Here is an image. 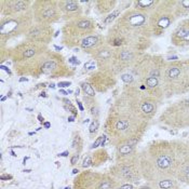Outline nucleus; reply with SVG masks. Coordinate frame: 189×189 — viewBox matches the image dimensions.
I'll use <instances>...</instances> for the list:
<instances>
[{
    "mask_svg": "<svg viewBox=\"0 0 189 189\" xmlns=\"http://www.w3.org/2000/svg\"><path fill=\"white\" fill-rule=\"evenodd\" d=\"M94 22L88 18H78L66 23L63 27V42L68 48L79 47L80 42L86 37L94 32Z\"/></svg>",
    "mask_w": 189,
    "mask_h": 189,
    "instance_id": "f257e3e1",
    "label": "nucleus"
},
{
    "mask_svg": "<svg viewBox=\"0 0 189 189\" xmlns=\"http://www.w3.org/2000/svg\"><path fill=\"white\" fill-rule=\"evenodd\" d=\"M32 9L23 14L2 18L0 23V36L2 43L5 40L18 37L22 34H27L30 27L34 25Z\"/></svg>",
    "mask_w": 189,
    "mask_h": 189,
    "instance_id": "f03ea898",
    "label": "nucleus"
},
{
    "mask_svg": "<svg viewBox=\"0 0 189 189\" xmlns=\"http://www.w3.org/2000/svg\"><path fill=\"white\" fill-rule=\"evenodd\" d=\"M32 14L35 24L49 25L61 18L59 2L54 0H37L32 2Z\"/></svg>",
    "mask_w": 189,
    "mask_h": 189,
    "instance_id": "7ed1b4c3",
    "label": "nucleus"
},
{
    "mask_svg": "<svg viewBox=\"0 0 189 189\" xmlns=\"http://www.w3.org/2000/svg\"><path fill=\"white\" fill-rule=\"evenodd\" d=\"M0 3L2 18L23 14L32 10V2L28 0H2Z\"/></svg>",
    "mask_w": 189,
    "mask_h": 189,
    "instance_id": "20e7f679",
    "label": "nucleus"
},
{
    "mask_svg": "<svg viewBox=\"0 0 189 189\" xmlns=\"http://www.w3.org/2000/svg\"><path fill=\"white\" fill-rule=\"evenodd\" d=\"M52 37H53L52 26L42 25V24H34L26 34L27 41L45 45L51 42Z\"/></svg>",
    "mask_w": 189,
    "mask_h": 189,
    "instance_id": "39448f33",
    "label": "nucleus"
},
{
    "mask_svg": "<svg viewBox=\"0 0 189 189\" xmlns=\"http://www.w3.org/2000/svg\"><path fill=\"white\" fill-rule=\"evenodd\" d=\"M88 82L93 86L95 92H106L109 90L111 86L115 84L113 76L111 72H105V70H99L97 72H93L88 79Z\"/></svg>",
    "mask_w": 189,
    "mask_h": 189,
    "instance_id": "423d86ee",
    "label": "nucleus"
},
{
    "mask_svg": "<svg viewBox=\"0 0 189 189\" xmlns=\"http://www.w3.org/2000/svg\"><path fill=\"white\" fill-rule=\"evenodd\" d=\"M59 9L61 12V18L65 21H72L82 16V7L79 1L75 0H59Z\"/></svg>",
    "mask_w": 189,
    "mask_h": 189,
    "instance_id": "0eeeda50",
    "label": "nucleus"
},
{
    "mask_svg": "<svg viewBox=\"0 0 189 189\" xmlns=\"http://www.w3.org/2000/svg\"><path fill=\"white\" fill-rule=\"evenodd\" d=\"M106 45V38L99 34H92L90 36L86 37L83 40L80 42L79 48L84 50L89 53H93L94 51L99 49L101 47Z\"/></svg>",
    "mask_w": 189,
    "mask_h": 189,
    "instance_id": "6e6552de",
    "label": "nucleus"
},
{
    "mask_svg": "<svg viewBox=\"0 0 189 189\" xmlns=\"http://www.w3.org/2000/svg\"><path fill=\"white\" fill-rule=\"evenodd\" d=\"M101 174L94 172L88 171L83 174H80L78 178L75 180V188L76 189H92L96 183L102 178Z\"/></svg>",
    "mask_w": 189,
    "mask_h": 189,
    "instance_id": "1a4fd4ad",
    "label": "nucleus"
},
{
    "mask_svg": "<svg viewBox=\"0 0 189 189\" xmlns=\"http://www.w3.org/2000/svg\"><path fill=\"white\" fill-rule=\"evenodd\" d=\"M116 187H117V184H116V180L111 177V174L110 175L104 174L102 178L96 183V185L92 189H115Z\"/></svg>",
    "mask_w": 189,
    "mask_h": 189,
    "instance_id": "9d476101",
    "label": "nucleus"
},
{
    "mask_svg": "<svg viewBox=\"0 0 189 189\" xmlns=\"http://www.w3.org/2000/svg\"><path fill=\"white\" fill-rule=\"evenodd\" d=\"M116 1H111V0H101V1H96V9L99 10L101 14L111 13L113 10V7L116 5Z\"/></svg>",
    "mask_w": 189,
    "mask_h": 189,
    "instance_id": "9b49d317",
    "label": "nucleus"
},
{
    "mask_svg": "<svg viewBox=\"0 0 189 189\" xmlns=\"http://www.w3.org/2000/svg\"><path fill=\"white\" fill-rule=\"evenodd\" d=\"M172 162H173V160H172V157L170 155H160L156 160V164L159 169L165 170V169H169L171 167Z\"/></svg>",
    "mask_w": 189,
    "mask_h": 189,
    "instance_id": "f8f14e48",
    "label": "nucleus"
},
{
    "mask_svg": "<svg viewBox=\"0 0 189 189\" xmlns=\"http://www.w3.org/2000/svg\"><path fill=\"white\" fill-rule=\"evenodd\" d=\"M80 89L83 91V93L86 96H90V97H95V90L93 89V86H91L88 81H82L80 83Z\"/></svg>",
    "mask_w": 189,
    "mask_h": 189,
    "instance_id": "ddd939ff",
    "label": "nucleus"
},
{
    "mask_svg": "<svg viewBox=\"0 0 189 189\" xmlns=\"http://www.w3.org/2000/svg\"><path fill=\"white\" fill-rule=\"evenodd\" d=\"M145 22V16L142 14H134L129 18V24L132 26H140Z\"/></svg>",
    "mask_w": 189,
    "mask_h": 189,
    "instance_id": "4468645a",
    "label": "nucleus"
},
{
    "mask_svg": "<svg viewBox=\"0 0 189 189\" xmlns=\"http://www.w3.org/2000/svg\"><path fill=\"white\" fill-rule=\"evenodd\" d=\"M120 14V10H113L111 13L107 14V16H105L103 20V23L105 25H110L111 23L117 18V16Z\"/></svg>",
    "mask_w": 189,
    "mask_h": 189,
    "instance_id": "2eb2a0df",
    "label": "nucleus"
},
{
    "mask_svg": "<svg viewBox=\"0 0 189 189\" xmlns=\"http://www.w3.org/2000/svg\"><path fill=\"white\" fill-rule=\"evenodd\" d=\"M155 109V105L151 103H144L142 104V111L145 113V115H149Z\"/></svg>",
    "mask_w": 189,
    "mask_h": 189,
    "instance_id": "dca6fc26",
    "label": "nucleus"
},
{
    "mask_svg": "<svg viewBox=\"0 0 189 189\" xmlns=\"http://www.w3.org/2000/svg\"><path fill=\"white\" fill-rule=\"evenodd\" d=\"M159 84V81H158V78L156 77H148L147 79H146V86L150 88V89H153V88H156V86Z\"/></svg>",
    "mask_w": 189,
    "mask_h": 189,
    "instance_id": "f3484780",
    "label": "nucleus"
},
{
    "mask_svg": "<svg viewBox=\"0 0 189 189\" xmlns=\"http://www.w3.org/2000/svg\"><path fill=\"white\" fill-rule=\"evenodd\" d=\"M180 75V67H172L167 72V76L170 79H175Z\"/></svg>",
    "mask_w": 189,
    "mask_h": 189,
    "instance_id": "a211bd4d",
    "label": "nucleus"
},
{
    "mask_svg": "<svg viewBox=\"0 0 189 189\" xmlns=\"http://www.w3.org/2000/svg\"><path fill=\"white\" fill-rule=\"evenodd\" d=\"M99 119H97V118H94V119H93V121L91 122L90 128H89V132H90V134H94V133H96V131L99 130Z\"/></svg>",
    "mask_w": 189,
    "mask_h": 189,
    "instance_id": "6ab92c4d",
    "label": "nucleus"
},
{
    "mask_svg": "<svg viewBox=\"0 0 189 189\" xmlns=\"http://www.w3.org/2000/svg\"><path fill=\"white\" fill-rule=\"evenodd\" d=\"M173 186H174V183L171 180H164L159 183V187L161 189H171L173 188Z\"/></svg>",
    "mask_w": 189,
    "mask_h": 189,
    "instance_id": "aec40b11",
    "label": "nucleus"
},
{
    "mask_svg": "<svg viewBox=\"0 0 189 189\" xmlns=\"http://www.w3.org/2000/svg\"><path fill=\"white\" fill-rule=\"evenodd\" d=\"M121 80L126 84H131L134 81V77L131 74H123V75H121Z\"/></svg>",
    "mask_w": 189,
    "mask_h": 189,
    "instance_id": "412c9836",
    "label": "nucleus"
},
{
    "mask_svg": "<svg viewBox=\"0 0 189 189\" xmlns=\"http://www.w3.org/2000/svg\"><path fill=\"white\" fill-rule=\"evenodd\" d=\"M81 145H82V142H81V138H80V136L77 134L75 137H74V140H72V148H76V147H78L79 148V151H80V149H81Z\"/></svg>",
    "mask_w": 189,
    "mask_h": 189,
    "instance_id": "4be33fe9",
    "label": "nucleus"
},
{
    "mask_svg": "<svg viewBox=\"0 0 189 189\" xmlns=\"http://www.w3.org/2000/svg\"><path fill=\"white\" fill-rule=\"evenodd\" d=\"M170 23H171L170 18H167V16H164V18H160V21L158 22V25H159L160 27H163V28H165V27H167L169 25H170Z\"/></svg>",
    "mask_w": 189,
    "mask_h": 189,
    "instance_id": "5701e85b",
    "label": "nucleus"
},
{
    "mask_svg": "<svg viewBox=\"0 0 189 189\" xmlns=\"http://www.w3.org/2000/svg\"><path fill=\"white\" fill-rule=\"evenodd\" d=\"M153 3H155V1H151V0H140V1H137L136 5H138L140 8H147Z\"/></svg>",
    "mask_w": 189,
    "mask_h": 189,
    "instance_id": "b1692460",
    "label": "nucleus"
},
{
    "mask_svg": "<svg viewBox=\"0 0 189 189\" xmlns=\"http://www.w3.org/2000/svg\"><path fill=\"white\" fill-rule=\"evenodd\" d=\"M91 165H93V160H92V157L91 156H86L83 160V163H82V167H89Z\"/></svg>",
    "mask_w": 189,
    "mask_h": 189,
    "instance_id": "393cba45",
    "label": "nucleus"
},
{
    "mask_svg": "<svg viewBox=\"0 0 189 189\" xmlns=\"http://www.w3.org/2000/svg\"><path fill=\"white\" fill-rule=\"evenodd\" d=\"M64 108H65V109H67L68 111H70V113H74V116H77V115H78L76 107H75L72 104H69V105H67V106H64Z\"/></svg>",
    "mask_w": 189,
    "mask_h": 189,
    "instance_id": "a878e982",
    "label": "nucleus"
},
{
    "mask_svg": "<svg viewBox=\"0 0 189 189\" xmlns=\"http://www.w3.org/2000/svg\"><path fill=\"white\" fill-rule=\"evenodd\" d=\"M103 137H104V135H101V136H99V137H97V140H95V143L93 144V146H92V148H96V147H99V146H102Z\"/></svg>",
    "mask_w": 189,
    "mask_h": 189,
    "instance_id": "bb28decb",
    "label": "nucleus"
},
{
    "mask_svg": "<svg viewBox=\"0 0 189 189\" xmlns=\"http://www.w3.org/2000/svg\"><path fill=\"white\" fill-rule=\"evenodd\" d=\"M72 84V82L70 81H59V83H57V86L59 88H68V86Z\"/></svg>",
    "mask_w": 189,
    "mask_h": 189,
    "instance_id": "cd10ccee",
    "label": "nucleus"
},
{
    "mask_svg": "<svg viewBox=\"0 0 189 189\" xmlns=\"http://www.w3.org/2000/svg\"><path fill=\"white\" fill-rule=\"evenodd\" d=\"M78 160H79V155H74V156H72V160H70V164H72V165H75V164H76L77 162H78Z\"/></svg>",
    "mask_w": 189,
    "mask_h": 189,
    "instance_id": "c85d7f7f",
    "label": "nucleus"
},
{
    "mask_svg": "<svg viewBox=\"0 0 189 189\" xmlns=\"http://www.w3.org/2000/svg\"><path fill=\"white\" fill-rule=\"evenodd\" d=\"M68 63H72V64H74V65H79V64H80V62L77 59V57L72 56V57H70V59H68Z\"/></svg>",
    "mask_w": 189,
    "mask_h": 189,
    "instance_id": "c756f323",
    "label": "nucleus"
},
{
    "mask_svg": "<svg viewBox=\"0 0 189 189\" xmlns=\"http://www.w3.org/2000/svg\"><path fill=\"white\" fill-rule=\"evenodd\" d=\"M180 3L183 5V7H184V8H187V9L189 8V0H183Z\"/></svg>",
    "mask_w": 189,
    "mask_h": 189,
    "instance_id": "7c9ffc66",
    "label": "nucleus"
},
{
    "mask_svg": "<svg viewBox=\"0 0 189 189\" xmlns=\"http://www.w3.org/2000/svg\"><path fill=\"white\" fill-rule=\"evenodd\" d=\"M183 40L186 41V42H189V30H186V34H185Z\"/></svg>",
    "mask_w": 189,
    "mask_h": 189,
    "instance_id": "2f4dec72",
    "label": "nucleus"
},
{
    "mask_svg": "<svg viewBox=\"0 0 189 189\" xmlns=\"http://www.w3.org/2000/svg\"><path fill=\"white\" fill-rule=\"evenodd\" d=\"M184 174L187 178H189V165H187V167L184 169Z\"/></svg>",
    "mask_w": 189,
    "mask_h": 189,
    "instance_id": "473e14b6",
    "label": "nucleus"
},
{
    "mask_svg": "<svg viewBox=\"0 0 189 189\" xmlns=\"http://www.w3.org/2000/svg\"><path fill=\"white\" fill-rule=\"evenodd\" d=\"M76 101H77V104H78V106H79V109H80L81 111H83V110H84V108H83V106H82V103H81L79 99H76Z\"/></svg>",
    "mask_w": 189,
    "mask_h": 189,
    "instance_id": "72a5a7b5",
    "label": "nucleus"
},
{
    "mask_svg": "<svg viewBox=\"0 0 189 189\" xmlns=\"http://www.w3.org/2000/svg\"><path fill=\"white\" fill-rule=\"evenodd\" d=\"M0 68H1V69H3V70H5V72H8L9 75H11V70H10V69L7 67V66H3V65H1V66H0Z\"/></svg>",
    "mask_w": 189,
    "mask_h": 189,
    "instance_id": "f704fd0d",
    "label": "nucleus"
},
{
    "mask_svg": "<svg viewBox=\"0 0 189 189\" xmlns=\"http://www.w3.org/2000/svg\"><path fill=\"white\" fill-rule=\"evenodd\" d=\"M0 178H1L2 180H5V178H10V180H11V178H12V176H10V175H2L1 177H0Z\"/></svg>",
    "mask_w": 189,
    "mask_h": 189,
    "instance_id": "c9c22d12",
    "label": "nucleus"
},
{
    "mask_svg": "<svg viewBox=\"0 0 189 189\" xmlns=\"http://www.w3.org/2000/svg\"><path fill=\"white\" fill-rule=\"evenodd\" d=\"M38 119H39V121H40L41 123H45V119H43V117H41V115L38 116Z\"/></svg>",
    "mask_w": 189,
    "mask_h": 189,
    "instance_id": "e433bc0d",
    "label": "nucleus"
},
{
    "mask_svg": "<svg viewBox=\"0 0 189 189\" xmlns=\"http://www.w3.org/2000/svg\"><path fill=\"white\" fill-rule=\"evenodd\" d=\"M69 155V153L68 151H65V153H59V156H62V157H66V156H68Z\"/></svg>",
    "mask_w": 189,
    "mask_h": 189,
    "instance_id": "4c0bfd02",
    "label": "nucleus"
},
{
    "mask_svg": "<svg viewBox=\"0 0 189 189\" xmlns=\"http://www.w3.org/2000/svg\"><path fill=\"white\" fill-rule=\"evenodd\" d=\"M59 93H61V94H63V95H67V94H68V92H66V91L62 90V89L59 90Z\"/></svg>",
    "mask_w": 189,
    "mask_h": 189,
    "instance_id": "58836bf2",
    "label": "nucleus"
},
{
    "mask_svg": "<svg viewBox=\"0 0 189 189\" xmlns=\"http://www.w3.org/2000/svg\"><path fill=\"white\" fill-rule=\"evenodd\" d=\"M43 126H45V129H49L50 128V122H45V123H43Z\"/></svg>",
    "mask_w": 189,
    "mask_h": 189,
    "instance_id": "ea45409f",
    "label": "nucleus"
},
{
    "mask_svg": "<svg viewBox=\"0 0 189 189\" xmlns=\"http://www.w3.org/2000/svg\"><path fill=\"white\" fill-rule=\"evenodd\" d=\"M74 120H75V117H74V116H70V117L68 118V121L69 122H72Z\"/></svg>",
    "mask_w": 189,
    "mask_h": 189,
    "instance_id": "a19ab883",
    "label": "nucleus"
},
{
    "mask_svg": "<svg viewBox=\"0 0 189 189\" xmlns=\"http://www.w3.org/2000/svg\"><path fill=\"white\" fill-rule=\"evenodd\" d=\"M54 48H55V50H57V51H61V50H62V47H57V45H55Z\"/></svg>",
    "mask_w": 189,
    "mask_h": 189,
    "instance_id": "79ce46f5",
    "label": "nucleus"
},
{
    "mask_svg": "<svg viewBox=\"0 0 189 189\" xmlns=\"http://www.w3.org/2000/svg\"><path fill=\"white\" fill-rule=\"evenodd\" d=\"M20 81H21V82H23V81H27V78H25V77H22V78L20 79Z\"/></svg>",
    "mask_w": 189,
    "mask_h": 189,
    "instance_id": "37998d69",
    "label": "nucleus"
},
{
    "mask_svg": "<svg viewBox=\"0 0 189 189\" xmlns=\"http://www.w3.org/2000/svg\"><path fill=\"white\" fill-rule=\"evenodd\" d=\"M40 95H41V96H45H45H47V94H45V92H43V93H41Z\"/></svg>",
    "mask_w": 189,
    "mask_h": 189,
    "instance_id": "c03bdc74",
    "label": "nucleus"
},
{
    "mask_svg": "<svg viewBox=\"0 0 189 189\" xmlns=\"http://www.w3.org/2000/svg\"><path fill=\"white\" fill-rule=\"evenodd\" d=\"M78 172H79V171H78V170H74V174H77Z\"/></svg>",
    "mask_w": 189,
    "mask_h": 189,
    "instance_id": "a18cd8bd",
    "label": "nucleus"
},
{
    "mask_svg": "<svg viewBox=\"0 0 189 189\" xmlns=\"http://www.w3.org/2000/svg\"><path fill=\"white\" fill-rule=\"evenodd\" d=\"M142 189H151V188H149V187H143Z\"/></svg>",
    "mask_w": 189,
    "mask_h": 189,
    "instance_id": "49530a36",
    "label": "nucleus"
},
{
    "mask_svg": "<svg viewBox=\"0 0 189 189\" xmlns=\"http://www.w3.org/2000/svg\"><path fill=\"white\" fill-rule=\"evenodd\" d=\"M65 189H70V187H66Z\"/></svg>",
    "mask_w": 189,
    "mask_h": 189,
    "instance_id": "de8ad7c7",
    "label": "nucleus"
}]
</instances>
